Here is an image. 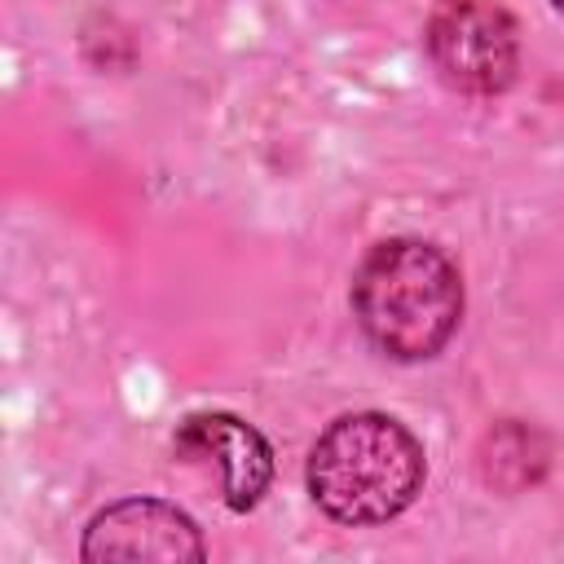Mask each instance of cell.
Listing matches in <instances>:
<instances>
[{"label":"cell","mask_w":564,"mask_h":564,"mask_svg":"<svg viewBox=\"0 0 564 564\" xmlns=\"http://www.w3.org/2000/svg\"><path fill=\"white\" fill-rule=\"evenodd\" d=\"M348 300L366 344L392 361L436 357L463 322L458 264L423 238L375 242L352 273Z\"/></svg>","instance_id":"obj_1"},{"label":"cell","mask_w":564,"mask_h":564,"mask_svg":"<svg viewBox=\"0 0 564 564\" xmlns=\"http://www.w3.org/2000/svg\"><path fill=\"white\" fill-rule=\"evenodd\" d=\"M308 494L339 524H383L401 516L427 476L419 436L379 410L339 414L308 449Z\"/></svg>","instance_id":"obj_2"},{"label":"cell","mask_w":564,"mask_h":564,"mask_svg":"<svg viewBox=\"0 0 564 564\" xmlns=\"http://www.w3.org/2000/svg\"><path fill=\"white\" fill-rule=\"evenodd\" d=\"M423 48L441 84L463 97H498L520 70V26L498 0H441Z\"/></svg>","instance_id":"obj_3"},{"label":"cell","mask_w":564,"mask_h":564,"mask_svg":"<svg viewBox=\"0 0 564 564\" xmlns=\"http://www.w3.org/2000/svg\"><path fill=\"white\" fill-rule=\"evenodd\" d=\"M172 449L181 463H216L220 498L229 511H251L273 485V449L238 414L203 410V414L181 419Z\"/></svg>","instance_id":"obj_4"},{"label":"cell","mask_w":564,"mask_h":564,"mask_svg":"<svg viewBox=\"0 0 564 564\" xmlns=\"http://www.w3.org/2000/svg\"><path fill=\"white\" fill-rule=\"evenodd\" d=\"M84 560H207L198 524L159 498H123L84 529Z\"/></svg>","instance_id":"obj_5"},{"label":"cell","mask_w":564,"mask_h":564,"mask_svg":"<svg viewBox=\"0 0 564 564\" xmlns=\"http://www.w3.org/2000/svg\"><path fill=\"white\" fill-rule=\"evenodd\" d=\"M551 9H555V13H564V0H551Z\"/></svg>","instance_id":"obj_6"}]
</instances>
